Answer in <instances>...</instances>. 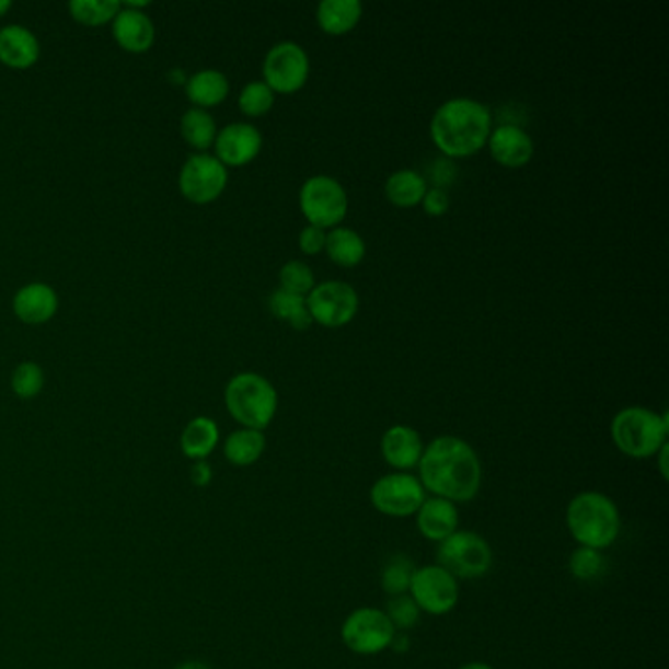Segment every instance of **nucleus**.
I'll return each instance as SVG.
<instances>
[{
	"label": "nucleus",
	"instance_id": "f257e3e1",
	"mask_svg": "<svg viewBox=\"0 0 669 669\" xmlns=\"http://www.w3.org/2000/svg\"><path fill=\"white\" fill-rule=\"evenodd\" d=\"M483 480L481 460L470 443L458 436H438L425 446L418 462V481L432 497L468 503L477 497Z\"/></svg>",
	"mask_w": 669,
	"mask_h": 669
},
{
	"label": "nucleus",
	"instance_id": "f03ea898",
	"mask_svg": "<svg viewBox=\"0 0 669 669\" xmlns=\"http://www.w3.org/2000/svg\"><path fill=\"white\" fill-rule=\"evenodd\" d=\"M493 116L487 104L473 99H450L434 113L430 136L448 160L470 158L487 146Z\"/></svg>",
	"mask_w": 669,
	"mask_h": 669
},
{
	"label": "nucleus",
	"instance_id": "7ed1b4c3",
	"mask_svg": "<svg viewBox=\"0 0 669 669\" xmlns=\"http://www.w3.org/2000/svg\"><path fill=\"white\" fill-rule=\"evenodd\" d=\"M566 524L577 546L603 552L621 537V510L601 491H584L569 500Z\"/></svg>",
	"mask_w": 669,
	"mask_h": 669
},
{
	"label": "nucleus",
	"instance_id": "20e7f679",
	"mask_svg": "<svg viewBox=\"0 0 669 669\" xmlns=\"http://www.w3.org/2000/svg\"><path fill=\"white\" fill-rule=\"evenodd\" d=\"M668 415L644 406L622 408L611 423L614 446L632 460L654 458L668 443Z\"/></svg>",
	"mask_w": 669,
	"mask_h": 669
},
{
	"label": "nucleus",
	"instance_id": "39448f33",
	"mask_svg": "<svg viewBox=\"0 0 669 669\" xmlns=\"http://www.w3.org/2000/svg\"><path fill=\"white\" fill-rule=\"evenodd\" d=\"M224 403L238 425L264 432L277 415L279 396L264 376L245 371L228 381Z\"/></svg>",
	"mask_w": 669,
	"mask_h": 669
},
{
	"label": "nucleus",
	"instance_id": "423d86ee",
	"mask_svg": "<svg viewBox=\"0 0 669 669\" xmlns=\"http://www.w3.org/2000/svg\"><path fill=\"white\" fill-rule=\"evenodd\" d=\"M438 566L455 579H480L489 574L493 550L477 532L458 530L438 544Z\"/></svg>",
	"mask_w": 669,
	"mask_h": 669
},
{
	"label": "nucleus",
	"instance_id": "0eeeda50",
	"mask_svg": "<svg viewBox=\"0 0 669 669\" xmlns=\"http://www.w3.org/2000/svg\"><path fill=\"white\" fill-rule=\"evenodd\" d=\"M395 634V626L385 611L376 607H359L351 611L339 628L346 648L358 656H378L385 651Z\"/></svg>",
	"mask_w": 669,
	"mask_h": 669
},
{
	"label": "nucleus",
	"instance_id": "6e6552de",
	"mask_svg": "<svg viewBox=\"0 0 669 669\" xmlns=\"http://www.w3.org/2000/svg\"><path fill=\"white\" fill-rule=\"evenodd\" d=\"M302 215L312 227L336 228L348 215V195L339 181L328 175H314L302 183L299 193Z\"/></svg>",
	"mask_w": 669,
	"mask_h": 669
},
{
	"label": "nucleus",
	"instance_id": "1a4fd4ad",
	"mask_svg": "<svg viewBox=\"0 0 669 669\" xmlns=\"http://www.w3.org/2000/svg\"><path fill=\"white\" fill-rule=\"evenodd\" d=\"M369 499L381 515L391 519H406L415 517L416 510L420 509L426 491L418 477L411 473H387L371 485Z\"/></svg>",
	"mask_w": 669,
	"mask_h": 669
},
{
	"label": "nucleus",
	"instance_id": "9d476101",
	"mask_svg": "<svg viewBox=\"0 0 669 669\" xmlns=\"http://www.w3.org/2000/svg\"><path fill=\"white\" fill-rule=\"evenodd\" d=\"M408 595L420 609V613L442 616L453 611L460 601V585L450 572L432 564L416 567Z\"/></svg>",
	"mask_w": 669,
	"mask_h": 669
},
{
	"label": "nucleus",
	"instance_id": "9b49d317",
	"mask_svg": "<svg viewBox=\"0 0 669 669\" xmlns=\"http://www.w3.org/2000/svg\"><path fill=\"white\" fill-rule=\"evenodd\" d=\"M311 73L307 51L295 42H281L267 51L264 61V83L274 93L291 95L301 91Z\"/></svg>",
	"mask_w": 669,
	"mask_h": 669
},
{
	"label": "nucleus",
	"instance_id": "f8f14e48",
	"mask_svg": "<svg viewBox=\"0 0 669 669\" xmlns=\"http://www.w3.org/2000/svg\"><path fill=\"white\" fill-rule=\"evenodd\" d=\"M227 185V168L210 153H195L181 168V195L193 205L215 203L224 193Z\"/></svg>",
	"mask_w": 669,
	"mask_h": 669
},
{
	"label": "nucleus",
	"instance_id": "ddd939ff",
	"mask_svg": "<svg viewBox=\"0 0 669 669\" xmlns=\"http://www.w3.org/2000/svg\"><path fill=\"white\" fill-rule=\"evenodd\" d=\"M307 309L314 322L326 328L346 326L356 319L359 309V297L356 289L342 281H324L314 285L307 297Z\"/></svg>",
	"mask_w": 669,
	"mask_h": 669
},
{
	"label": "nucleus",
	"instance_id": "4468645a",
	"mask_svg": "<svg viewBox=\"0 0 669 669\" xmlns=\"http://www.w3.org/2000/svg\"><path fill=\"white\" fill-rule=\"evenodd\" d=\"M264 146L262 132L252 124L234 123L224 126L217 134L215 151L217 158L224 168H242L247 165L259 155Z\"/></svg>",
	"mask_w": 669,
	"mask_h": 669
},
{
	"label": "nucleus",
	"instance_id": "2eb2a0df",
	"mask_svg": "<svg viewBox=\"0 0 669 669\" xmlns=\"http://www.w3.org/2000/svg\"><path fill=\"white\" fill-rule=\"evenodd\" d=\"M423 452V438L411 426H391L381 438V455L395 472L408 473V470L418 468Z\"/></svg>",
	"mask_w": 669,
	"mask_h": 669
},
{
	"label": "nucleus",
	"instance_id": "dca6fc26",
	"mask_svg": "<svg viewBox=\"0 0 669 669\" xmlns=\"http://www.w3.org/2000/svg\"><path fill=\"white\" fill-rule=\"evenodd\" d=\"M116 44L128 54H146L155 42V26L143 10L124 7L113 20Z\"/></svg>",
	"mask_w": 669,
	"mask_h": 669
},
{
	"label": "nucleus",
	"instance_id": "f3484780",
	"mask_svg": "<svg viewBox=\"0 0 669 669\" xmlns=\"http://www.w3.org/2000/svg\"><path fill=\"white\" fill-rule=\"evenodd\" d=\"M491 158L505 168H522L534 155V142L520 126L503 124L497 130H491Z\"/></svg>",
	"mask_w": 669,
	"mask_h": 669
},
{
	"label": "nucleus",
	"instance_id": "a211bd4d",
	"mask_svg": "<svg viewBox=\"0 0 669 669\" xmlns=\"http://www.w3.org/2000/svg\"><path fill=\"white\" fill-rule=\"evenodd\" d=\"M415 519L418 532L436 544L460 530V512L455 503L440 497H426L420 509L416 510Z\"/></svg>",
	"mask_w": 669,
	"mask_h": 669
},
{
	"label": "nucleus",
	"instance_id": "6ab92c4d",
	"mask_svg": "<svg viewBox=\"0 0 669 669\" xmlns=\"http://www.w3.org/2000/svg\"><path fill=\"white\" fill-rule=\"evenodd\" d=\"M59 309L57 292L46 284L24 285L12 299V311L24 324H46Z\"/></svg>",
	"mask_w": 669,
	"mask_h": 669
},
{
	"label": "nucleus",
	"instance_id": "aec40b11",
	"mask_svg": "<svg viewBox=\"0 0 669 669\" xmlns=\"http://www.w3.org/2000/svg\"><path fill=\"white\" fill-rule=\"evenodd\" d=\"M39 42L32 30L10 24L0 30V61L2 66L24 71L36 66L39 59Z\"/></svg>",
	"mask_w": 669,
	"mask_h": 669
},
{
	"label": "nucleus",
	"instance_id": "412c9836",
	"mask_svg": "<svg viewBox=\"0 0 669 669\" xmlns=\"http://www.w3.org/2000/svg\"><path fill=\"white\" fill-rule=\"evenodd\" d=\"M220 442L218 425L208 416H197L181 432V452L191 462H203L217 450Z\"/></svg>",
	"mask_w": 669,
	"mask_h": 669
},
{
	"label": "nucleus",
	"instance_id": "4be33fe9",
	"mask_svg": "<svg viewBox=\"0 0 669 669\" xmlns=\"http://www.w3.org/2000/svg\"><path fill=\"white\" fill-rule=\"evenodd\" d=\"M185 93L195 108L207 111L227 101L230 83L222 71L203 69L185 81Z\"/></svg>",
	"mask_w": 669,
	"mask_h": 669
},
{
	"label": "nucleus",
	"instance_id": "5701e85b",
	"mask_svg": "<svg viewBox=\"0 0 669 669\" xmlns=\"http://www.w3.org/2000/svg\"><path fill=\"white\" fill-rule=\"evenodd\" d=\"M364 16L359 0H322L316 7V22L331 36H344L358 26Z\"/></svg>",
	"mask_w": 669,
	"mask_h": 669
},
{
	"label": "nucleus",
	"instance_id": "b1692460",
	"mask_svg": "<svg viewBox=\"0 0 669 669\" xmlns=\"http://www.w3.org/2000/svg\"><path fill=\"white\" fill-rule=\"evenodd\" d=\"M265 434L252 428H240L224 440V458L237 468L254 465L265 452Z\"/></svg>",
	"mask_w": 669,
	"mask_h": 669
},
{
	"label": "nucleus",
	"instance_id": "393cba45",
	"mask_svg": "<svg viewBox=\"0 0 669 669\" xmlns=\"http://www.w3.org/2000/svg\"><path fill=\"white\" fill-rule=\"evenodd\" d=\"M326 254L339 267H356L366 257V242L351 228H334L326 234Z\"/></svg>",
	"mask_w": 669,
	"mask_h": 669
},
{
	"label": "nucleus",
	"instance_id": "a878e982",
	"mask_svg": "<svg viewBox=\"0 0 669 669\" xmlns=\"http://www.w3.org/2000/svg\"><path fill=\"white\" fill-rule=\"evenodd\" d=\"M428 185L426 180L413 170L395 171L385 183V195L395 207L413 208L423 203Z\"/></svg>",
	"mask_w": 669,
	"mask_h": 669
},
{
	"label": "nucleus",
	"instance_id": "bb28decb",
	"mask_svg": "<svg viewBox=\"0 0 669 669\" xmlns=\"http://www.w3.org/2000/svg\"><path fill=\"white\" fill-rule=\"evenodd\" d=\"M217 123L212 118V114L203 108H189L187 113L181 116V136L183 140L189 143L191 148L205 153V151L215 146L217 140Z\"/></svg>",
	"mask_w": 669,
	"mask_h": 669
},
{
	"label": "nucleus",
	"instance_id": "cd10ccee",
	"mask_svg": "<svg viewBox=\"0 0 669 669\" xmlns=\"http://www.w3.org/2000/svg\"><path fill=\"white\" fill-rule=\"evenodd\" d=\"M269 311L275 319L289 322L295 331H307L312 324L311 314L307 309V297L292 295V292L275 291L269 297Z\"/></svg>",
	"mask_w": 669,
	"mask_h": 669
},
{
	"label": "nucleus",
	"instance_id": "c85d7f7f",
	"mask_svg": "<svg viewBox=\"0 0 669 669\" xmlns=\"http://www.w3.org/2000/svg\"><path fill=\"white\" fill-rule=\"evenodd\" d=\"M120 9H123V2L118 0H73L69 2V12L73 20L89 28L111 24Z\"/></svg>",
	"mask_w": 669,
	"mask_h": 669
},
{
	"label": "nucleus",
	"instance_id": "c756f323",
	"mask_svg": "<svg viewBox=\"0 0 669 669\" xmlns=\"http://www.w3.org/2000/svg\"><path fill=\"white\" fill-rule=\"evenodd\" d=\"M415 572V562L405 554L389 557L385 566H383V572H381L383 591L391 597L408 593V587H411Z\"/></svg>",
	"mask_w": 669,
	"mask_h": 669
},
{
	"label": "nucleus",
	"instance_id": "7c9ffc66",
	"mask_svg": "<svg viewBox=\"0 0 669 669\" xmlns=\"http://www.w3.org/2000/svg\"><path fill=\"white\" fill-rule=\"evenodd\" d=\"M567 567H569L572 577L577 581H595L607 572V560H604L603 552L599 550L577 546L569 556Z\"/></svg>",
	"mask_w": 669,
	"mask_h": 669
},
{
	"label": "nucleus",
	"instance_id": "2f4dec72",
	"mask_svg": "<svg viewBox=\"0 0 669 669\" xmlns=\"http://www.w3.org/2000/svg\"><path fill=\"white\" fill-rule=\"evenodd\" d=\"M275 93L265 85L264 81H252L240 91L238 96V106L245 116H264L274 108Z\"/></svg>",
	"mask_w": 669,
	"mask_h": 669
},
{
	"label": "nucleus",
	"instance_id": "473e14b6",
	"mask_svg": "<svg viewBox=\"0 0 669 669\" xmlns=\"http://www.w3.org/2000/svg\"><path fill=\"white\" fill-rule=\"evenodd\" d=\"M44 385H46L44 369L39 368L38 364H34V361H24L12 371L10 387H12V393L19 399L38 396Z\"/></svg>",
	"mask_w": 669,
	"mask_h": 669
},
{
	"label": "nucleus",
	"instance_id": "72a5a7b5",
	"mask_svg": "<svg viewBox=\"0 0 669 669\" xmlns=\"http://www.w3.org/2000/svg\"><path fill=\"white\" fill-rule=\"evenodd\" d=\"M279 281H281L284 291L301 295V297H307L314 289V274H312L311 267L304 262H299V259L287 262L281 267Z\"/></svg>",
	"mask_w": 669,
	"mask_h": 669
},
{
	"label": "nucleus",
	"instance_id": "f704fd0d",
	"mask_svg": "<svg viewBox=\"0 0 669 669\" xmlns=\"http://www.w3.org/2000/svg\"><path fill=\"white\" fill-rule=\"evenodd\" d=\"M385 614L396 632L411 631L420 621V609L408 593L391 597L387 603Z\"/></svg>",
	"mask_w": 669,
	"mask_h": 669
},
{
	"label": "nucleus",
	"instance_id": "c9c22d12",
	"mask_svg": "<svg viewBox=\"0 0 669 669\" xmlns=\"http://www.w3.org/2000/svg\"><path fill=\"white\" fill-rule=\"evenodd\" d=\"M299 245L307 255L321 254L324 245H326V230L312 227V224L302 228L301 234H299Z\"/></svg>",
	"mask_w": 669,
	"mask_h": 669
},
{
	"label": "nucleus",
	"instance_id": "e433bc0d",
	"mask_svg": "<svg viewBox=\"0 0 669 669\" xmlns=\"http://www.w3.org/2000/svg\"><path fill=\"white\" fill-rule=\"evenodd\" d=\"M455 175H458V168H455L453 160H448V158L434 161L432 168H430V180H432L436 189L446 191V187L452 185L455 181Z\"/></svg>",
	"mask_w": 669,
	"mask_h": 669
},
{
	"label": "nucleus",
	"instance_id": "4c0bfd02",
	"mask_svg": "<svg viewBox=\"0 0 669 669\" xmlns=\"http://www.w3.org/2000/svg\"><path fill=\"white\" fill-rule=\"evenodd\" d=\"M420 205L425 208L426 215L443 217L448 212V208H450V197H448L446 191L432 187V189L426 191L425 198H423Z\"/></svg>",
	"mask_w": 669,
	"mask_h": 669
},
{
	"label": "nucleus",
	"instance_id": "58836bf2",
	"mask_svg": "<svg viewBox=\"0 0 669 669\" xmlns=\"http://www.w3.org/2000/svg\"><path fill=\"white\" fill-rule=\"evenodd\" d=\"M212 477H215V472H212V468L207 460L193 462V465H191V483L195 487H208L212 483Z\"/></svg>",
	"mask_w": 669,
	"mask_h": 669
},
{
	"label": "nucleus",
	"instance_id": "ea45409f",
	"mask_svg": "<svg viewBox=\"0 0 669 669\" xmlns=\"http://www.w3.org/2000/svg\"><path fill=\"white\" fill-rule=\"evenodd\" d=\"M389 648L396 651V654H405V651H408V648H411V638H408L406 634H403V632H396Z\"/></svg>",
	"mask_w": 669,
	"mask_h": 669
},
{
	"label": "nucleus",
	"instance_id": "a19ab883",
	"mask_svg": "<svg viewBox=\"0 0 669 669\" xmlns=\"http://www.w3.org/2000/svg\"><path fill=\"white\" fill-rule=\"evenodd\" d=\"M668 452H669V443H666V446L661 448L660 452L654 455V458H658V468H660V475H661V480L664 481H668V477H669Z\"/></svg>",
	"mask_w": 669,
	"mask_h": 669
},
{
	"label": "nucleus",
	"instance_id": "79ce46f5",
	"mask_svg": "<svg viewBox=\"0 0 669 669\" xmlns=\"http://www.w3.org/2000/svg\"><path fill=\"white\" fill-rule=\"evenodd\" d=\"M175 669H212V668H210L208 664H205V661L187 660V661H183V664H180V666H177V668Z\"/></svg>",
	"mask_w": 669,
	"mask_h": 669
},
{
	"label": "nucleus",
	"instance_id": "37998d69",
	"mask_svg": "<svg viewBox=\"0 0 669 669\" xmlns=\"http://www.w3.org/2000/svg\"><path fill=\"white\" fill-rule=\"evenodd\" d=\"M458 669H495L485 661H470V664H463L462 668Z\"/></svg>",
	"mask_w": 669,
	"mask_h": 669
},
{
	"label": "nucleus",
	"instance_id": "c03bdc74",
	"mask_svg": "<svg viewBox=\"0 0 669 669\" xmlns=\"http://www.w3.org/2000/svg\"><path fill=\"white\" fill-rule=\"evenodd\" d=\"M10 9H12V2H10V0H0V19L7 16Z\"/></svg>",
	"mask_w": 669,
	"mask_h": 669
}]
</instances>
